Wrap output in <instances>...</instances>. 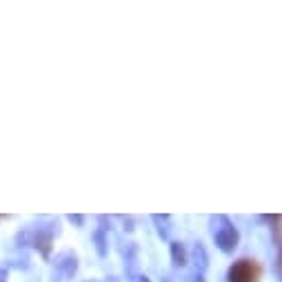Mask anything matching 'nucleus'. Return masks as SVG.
<instances>
[{
  "mask_svg": "<svg viewBox=\"0 0 282 282\" xmlns=\"http://www.w3.org/2000/svg\"><path fill=\"white\" fill-rule=\"evenodd\" d=\"M33 245H36L38 249L43 251V256H49V251H51V233H43V231H38L36 240H33Z\"/></svg>",
  "mask_w": 282,
  "mask_h": 282,
  "instance_id": "obj_4",
  "label": "nucleus"
},
{
  "mask_svg": "<svg viewBox=\"0 0 282 282\" xmlns=\"http://www.w3.org/2000/svg\"><path fill=\"white\" fill-rule=\"evenodd\" d=\"M93 238H96V243H98V253H100V256H105V253H107V243H105V231H96V236H93Z\"/></svg>",
  "mask_w": 282,
  "mask_h": 282,
  "instance_id": "obj_7",
  "label": "nucleus"
},
{
  "mask_svg": "<svg viewBox=\"0 0 282 282\" xmlns=\"http://www.w3.org/2000/svg\"><path fill=\"white\" fill-rule=\"evenodd\" d=\"M138 282H149V278H138Z\"/></svg>",
  "mask_w": 282,
  "mask_h": 282,
  "instance_id": "obj_11",
  "label": "nucleus"
},
{
  "mask_svg": "<svg viewBox=\"0 0 282 282\" xmlns=\"http://www.w3.org/2000/svg\"><path fill=\"white\" fill-rule=\"evenodd\" d=\"M238 240H240L238 229L231 223H227L225 220V227H220V229L216 231V245L220 247V251L231 253L238 247Z\"/></svg>",
  "mask_w": 282,
  "mask_h": 282,
  "instance_id": "obj_2",
  "label": "nucleus"
},
{
  "mask_svg": "<svg viewBox=\"0 0 282 282\" xmlns=\"http://www.w3.org/2000/svg\"><path fill=\"white\" fill-rule=\"evenodd\" d=\"M69 220H71V223H76V225H83V216H69Z\"/></svg>",
  "mask_w": 282,
  "mask_h": 282,
  "instance_id": "obj_8",
  "label": "nucleus"
},
{
  "mask_svg": "<svg viewBox=\"0 0 282 282\" xmlns=\"http://www.w3.org/2000/svg\"><path fill=\"white\" fill-rule=\"evenodd\" d=\"M229 282H258L260 278V267L253 263V260H238V263L231 265L229 269Z\"/></svg>",
  "mask_w": 282,
  "mask_h": 282,
  "instance_id": "obj_1",
  "label": "nucleus"
},
{
  "mask_svg": "<svg viewBox=\"0 0 282 282\" xmlns=\"http://www.w3.org/2000/svg\"><path fill=\"white\" fill-rule=\"evenodd\" d=\"M171 258L176 267H185L187 265V251L180 243H171Z\"/></svg>",
  "mask_w": 282,
  "mask_h": 282,
  "instance_id": "obj_3",
  "label": "nucleus"
},
{
  "mask_svg": "<svg viewBox=\"0 0 282 282\" xmlns=\"http://www.w3.org/2000/svg\"><path fill=\"white\" fill-rule=\"evenodd\" d=\"M193 282H205V278L200 276V273H196V276H193Z\"/></svg>",
  "mask_w": 282,
  "mask_h": 282,
  "instance_id": "obj_10",
  "label": "nucleus"
},
{
  "mask_svg": "<svg viewBox=\"0 0 282 282\" xmlns=\"http://www.w3.org/2000/svg\"><path fill=\"white\" fill-rule=\"evenodd\" d=\"M0 282H7V271L0 269Z\"/></svg>",
  "mask_w": 282,
  "mask_h": 282,
  "instance_id": "obj_9",
  "label": "nucleus"
},
{
  "mask_svg": "<svg viewBox=\"0 0 282 282\" xmlns=\"http://www.w3.org/2000/svg\"><path fill=\"white\" fill-rule=\"evenodd\" d=\"M63 258L67 260V263H58V267L60 269H65L67 276H73V271H76V258H71V253H65Z\"/></svg>",
  "mask_w": 282,
  "mask_h": 282,
  "instance_id": "obj_6",
  "label": "nucleus"
},
{
  "mask_svg": "<svg viewBox=\"0 0 282 282\" xmlns=\"http://www.w3.org/2000/svg\"><path fill=\"white\" fill-rule=\"evenodd\" d=\"M193 258H196V265H200V269H205L207 265H209V258H207V251H205V247L203 245H196L193 247Z\"/></svg>",
  "mask_w": 282,
  "mask_h": 282,
  "instance_id": "obj_5",
  "label": "nucleus"
}]
</instances>
